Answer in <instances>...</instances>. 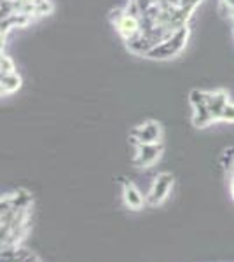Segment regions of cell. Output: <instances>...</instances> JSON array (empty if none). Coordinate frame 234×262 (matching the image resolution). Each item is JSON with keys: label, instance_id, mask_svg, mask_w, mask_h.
I'll list each match as a JSON object with an SVG mask.
<instances>
[{"label": "cell", "instance_id": "1", "mask_svg": "<svg viewBox=\"0 0 234 262\" xmlns=\"http://www.w3.org/2000/svg\"><path fill=\"white\" fill-rule=\"evenodd\" d=\"M110 19H112L117 33L122 37V40H124L126 44L135 40L137 37H140L143 33L142 18L135 14H130L126 9H114L110 12Z\"/></svg>", "mask_w": 234, "mask_h": 262}, {"label": "cell", "instance_id": "2", "mask_svg": "<svg viewBox=\"0 0 234 262\" xmlns=\"http://www.w3.org/2000/svg\"><path fill=\"white\" fill-rule=\"evenodd\" d=\"M173 187V175L172 173H159L152 182V187L147 194V203L152 206L161 205L166 198H168L169 191Z\"/></svg>", "mask_w": 234, "mask_h": 262}, {"label": "cell", "instance_id": "3", "mask_svg": "<svg viewBox=\"0 0 234 262\" xmlns=\"http://www.w3.org/2000/svg\"><path fill=\"white\" fill-rule=\"evenodd\" d=\"M135 149H137L135 158H133L135 166L148 168L159 159L161 152H163V145H161V142L159 143H138V145H135Z\"/></svg>", "mask_w": 234, "mask_h": 262}, {"label": "cell", "instance_id": "4", "mask_svg": "<svg viewBox=\"0 0 234 262\" xmlns=\"http://www.w3.org/2000/svg\"><path fill=\"white\" fill-rule=\"evenodd\" d=\"M133 143H159L161 142V126L156 121H147L140 124L137 129L133 131Z\"/></svg>", "mask_w": 234, "mask_h": 262}, {"label": "cell", "instance_id": "5", "mask_svg": "<svg viewBox=\"0 0 234 262\" xmlns=\"http://www.w3.org/2000/svg\"><path fill=\"white\" fill-rule=\"evenodd\" d=\"M229 96L227 93L219 90V91H206V107L210 108V112L214 114V119L219 121L220 112L224 111V107L229 103Z\"/></svg>", "mask_w": 234, "mask_h": 262}, {"label": "cell", "instance_id": "6", "mask_svg": "<svg viewBox=\"0 0 234 262\" xmlns=\"http://www.w3.org/2000/svg\"><path fill=\"white\" fill-rule=\"evenodd\" d=\"M122 198H124L126 206H130L131 210H140L147 201L145 198L142 196V192H140L138 189L135 187V184H131V182H126V184L122 185Z\"/></svg>", "mask_w": 234, "mask_h": 262}, {"label": "cell", "instance_id": "7", "mask_svg": "<svg viewBox=\"0 0 234 262\" xmlns=\"http://www.w3.org/2000/svg\"><path fill=\"white\" fill-rule=\"evenodd\" d=\"M21 88V77L18 72L7 75H0V93L2 96H9Z\"/></svg>", "mask_w": 234, "mask_h": 262}, {"label": "cell", "instance_id": "8", "mask_svg": "<svg viewBox=\"0 0 234 262\" xmlns=\"http://www.w3.org/2000/svg\"><path fill=\"white\" fill-rule=\"evenodd\" d=\"M193 111H194L193 124L196 128H206V126H210L211 122H215L214 114L210 112V108H208L206 105H203V107H194Z\"/></svg>", "mask_w": 234, "mask_h": 262}, {"label": "cell", "instance_id": "9", "mask_svg": "<svg viewBox=\"0 0 234 262\" xmlns=\"http://www.w3.org/2000/svg\"><path fill=\"white\" fill-rule=\"evenodd\" d=\"M189 103L190 107H203L206 105V91H199V90H193L189 93Z\"/></svg>", "mask_w": 234, "mask_h": 262}, {"label": "cell", "instance_id": "10", "mask_svg": "<svg viewBox=\"0 0 234 262\" xmlns=\"http://www.w3.org/2000/svg\"><path fill=\"white\" fill-rule=\"evenodd\" d=\"M0 72H2L0 75L14 74V72H16L14 61H12V58L7 56V54H2V58H0Z\"/></svg>", "mask_w": 234, "mask_h": 262}, {"label": "cell", "instance_id": "11", "mask_svg": "<svg viewBox=\"0 0 234 262\" xmlns=\"http://www.w3.org/2000/svg\"><path fill=\"white\" fill-rule=\"evenodd\" d=\"M229 16H231V19L234 21V7H231V9H229Z\"/></svg>", "mask_w": 234, "mask_h": 262}, {"label": "cell", "instance_id": "12", "mask_svg": "<svg viewBox=\"0 0 234 262\" xmlns=\"http://www.w3.org/2000/svg\"><path fill=\"white\" fill-rule=\"evenodd\" d=\"M25 262H39V260H37V257L33 255V257H30V259H28V260H25Z\"/></svg>", "mask_w": 234, "mask_h": 262}]
</instances>
